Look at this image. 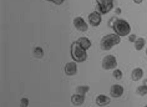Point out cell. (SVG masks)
<instances>
[{
  "label": "cell",
  "instance_id": "cell-7",
  "mask_svg": "<svg viewBox=\"0 0 147 107\" xmlns=\"http://www.w3.org/2000/svg\"><path fill=\"white\" fill-rule=\"evenodd\" d=\"M64 72L66 76H75L78 73V62L75 61H70L65 65Z\"/></svg>",
  "mask_w": 147,
  "mask_h": 107
},
{
  "label": "cell",
  "instance_id": "cell-13",
  "mask_svg": "<svg viewBox=\"0 0 147 107\" xmlns=\"http://www.w3.org/2000/svg\"><path fill=\"white\" fill-rule=\"evenodd\" d=\"M143 77V70L141 67H136L132 70V73H131V79L134 81H140Z\"/></svg>",
  "mask_w": 147,
  "mask_h": 107
},
{
  "label": "cell",
  "instance_id": "cell-22",
  "mask_svg": "<svg viewBox=\"0 0 147 107\" xmlns=\"http://www.w3.org/2000/svg\"><path fill=\"white\" fill-rule=\"evenodd\" d=\"M142 1H143V0H134V3H135V4H141Z\"/></svg>",
  "mask_w": 147,
  "mask_h": 107
},
{
  "label": "cell",
  "instance_id": "cell-18",
  "mask_svg": "<svg viewBox=\"0 0 147 107\" xmlns=\"http://www.w3.org/2000/svg\"><path fill=\"white\" fill-rule=\"evenodd\" d=\"M112 76H113V79H116V80H121L122 79V71L119 69H115L113 70V72H112Z\"/></svg>",
  "mask_w": 147,
  "mask_h": 107
},
{
  "label": "cell",
  "instance_id": "cell-20",
  "mask_svg": "<svg viewBox=\"0 0 147 107\" xmlns=\"http://www.w3.org/2000/svg\"><path fill=\"white\" fill-rule=\"evenodd\" d=\"M46 1H50V3H54V4L56 5H61L62 3L65 1V0H46Z\"/></svg>",
  "mask_w": 147,
  "mask_h": 107
},
{
  "label": "cell",
  "instance_id": "cell-12",
  "mask_svg": "<svg viewBox=\"0 0 147 107\" xmlns=\"http://www.w3.org/2000/svg\"><path fill=\"white\" fill-rule=\"evenodd\" d=\"M78 44L82 47V49H85L86 51L90 49L91 45H92V44H91V40L89 38H85V36H82V38H79L78 39Z\"/></svg>",
  "mask_w": 147,
  "mask_h": 107
},
{
  "label": "cell",
  "instance_id": "cell-2",
  "mask_svg": "<svg viewBox=\"0 0 147 107\" xmlns=\"http://www.w3.org/2000/svg\"><path fill=\"white\" fill-rule=\"evenodd\" d=\"M121 42V38L117 34H107L101 39L100 47L102 51H110L112 47L117 46Z\"/></svg>",
  "mask_w": 147,
  "mask_h": 107
},
{
  "label": "cell",
  "instance_id": "cell-24",
  "mask_svg": "<svg viewBox=\"0 0 147 107\" xmlns=\"http://www.w3.org/2000/svg\"><path fill=\"white\" fill-rule=\"evenodd\" d=\"M146 55H147V50H146Z\"/></svg>",
  "mask_w": 147,
  "mask_h": 107
},
{
  "label": "cell",
  "instance_id": "cell-25",
  "mask_svg": "<svg viewBox=\"0 0 147 107\" xmlns=\"http://www.w3.org/2000/svg\"><path fill=\"white\" fill-rule=\"evenodd\" d=\"M145 107H147V105H146V106H145Z\"/></svg>",
  "mask_w": 147,
  "mask_h": 107
},
{
  "label": "cell",
  "instance_id": "cell-1",
  "mask_svg": "<svg viewBox=\"0 0 147 107\" xmlns=\"http://www.w3.org/2000/svg\"><path fill=\"white\" fill-rule=\"evenodd\" d=\"M111 26L113 29V31H115V34H117L120 38H123V36H130L131 35V25L128 24L127 20L115 19Z\"/></svg>",
  "mask_w": 147,
  "mask_h": 107
},
{
  "label": "cell",
  "instance_id": "cell-5",
  "mask_svg": "<svg viewBox=\"0 0 147 107\" xmlns=\"http://www.w3.org/2000/svg\"><path fill=\"white\" fill-rule=\"evenodd\" d=\"M96 4L101 14H107L113 8V0H96Z\"/></svg>",
  "mask_w": 147,
  "mask_h": 107
},
{
  "label": "cell",
  "instance_id": "cell-17",
  "mask_svg": "<svg viewBox=\"0 0 147 107\" xmlns=\"http://www.w3.org/2000/svg\"><path fill=\"white\" fill-rule=\"evenodd\" d=\"M34 56L36 57V59H40V57H42L44 56V50L41 49V47H35L34 49Z\"/></svg>",
  "mask_w": 147,
  "mask_h": 107
},
{
  "label": "cell",
  "instance_id": "cell-14",
  "mask_svg": "<svg viewBox=\"0 0 147 107\" xmlns=\"http://www.w3.org/2000/svg\"><path fill=\"white\" fill-rule=\"evenodd\" d=\"M134 45H135V50H136V51H141L143 47L146 46V40L143 39V38H138V39L134 42Z\"/></svg>",
  "mask_w": 147,
  "mask_h": 107
},
{
  "label": "cell",
  "instance_id": "cell-15",
  "mask_svg": "<svg viewBox=\"0 0 147 107\" xmlns=\"http://www.w3.org/2000/svg\"><path fill=\"white\" fill-rule=\"evenodd\" d=\"M136 94L138 96H146L147 95V86H145V85H140V86L136 88Z\"/></svg>",
  "mask_w": 147,
  "mask_h": 107
},
{
  "label": "cell",
  "instance_id": "cell-19",
  "mask_svg": "<svg viewBox=\"0 0 147 107\" xmlns=\"http://www.w3.org/2000/svg\"><path fill=\"white\" fill-rule=\"evenodd\" d=\"M29 106V100L28 98H21L20 100V107H28Z\"/></svg>",
  "mask_w": 147,
  "mask_h": 107
},
{
  "label": "cell",
  "instance_id": "cell-8",
  "mask_svg": "<svg viewBox=\"0 0 147 107\" xmlns=\"http://www.w3.org/2000/svg\"><path fill=\"white\" fill-rule=\"evenodd\" d=\"M123 92H125L123 87L121 86V85H119V83H115V85H112V86L110 87V96L113 97V98H120L121 96L123 95Z\"/></svg>",
  "mask_w": 147,
  "mask_h": 107
},
{
  "label": "cell",
  "instance_id": "cell-3",
  "mask_svg": "<svg viewBox=\"0 0 147 107\" xmlns=\"http://www.w3.org/2000/svg\"><path fill=\"white\" fill-rule=\"evenodd\" d=\"M70 51H71L72 60L75 62H84V61L87 60V51L85 49H82V47L78 44V41L71 44Z\"/></svg>",
  "mask_w": 147,
  "mask_h": 107
},
{
  "label": "cell",
  "instance_id": "cell-10",
  "mask_svg": "<svg viewBox=\"0 0 147 107\" xmlns=\"http://www.w3.org/2000/svg\"><path fill=\"white\" fill-rule=\"evenodd\" d=\"M84 102H85V95L74 94L71 96V103L74 106H81Z\"/></svg>",
  "mask_w": 147,
  "mask_h": 107
},
{
  "label": "cell",
  "instance_id": "cell-16",
  "mask_svg": "<svg viewBox=\"0 0 147 107\" xmlns=\"http://www.w3.org/2000/svg\"><path fill=\"white\" fill-rule=\"evenodd\" d=\"M90 88L89 86H78L76 87V94H80V95H86L87 91H89Z\"/></svg>",
  "mask_w": 147,
  "mask_h": 107
},
{
  "label": "cell",
  "instance_id": "cell-21",
  "mask_svg": "<svg viewBox=\"0 0 147 107\" xmlns=\"http://www.w3.org/2000/svg\"><path fill=\"white\" fill-rule=\"evenodd\" d=\"M128 40H130L131 42H135L137 39H136V35H130V36H128Z\"/></svg>",
  "mask_w": 147,
  "mask_h": 107
},
{
  "label": "cell",
  "instance_id": "cell-4",
  "mask_svg": "<svg viewBox=\"0 0 147 107\" xmlns=\"http://www.w3.org/2000/svg\"><path fill=\"white\" fill-rule=\"evenodd\" d=\"M101 66L104 70H115L117 67V60L113 55H106L101 61Z\"/></svg>",
  "mask_w": 147,
  "mask_h": 107
},
{
  "label": "cell",
  "instance_id": "cell-23",
  "mask_svg": "<svg viewBox=\"0 0 147 107\" xmlns=\"http://www.w3.org/2000/svg\"><path fill=\"white\" fill-rule=\"evenodd\" d=\"M143 85H145V86H147V79L145 80V82H143Z\"/></svg>",
  "mask_w": 147,
  "mask_h": 107
},
{
  "label": "cell",
  "instance_id": "cell-9",
  "mask_svg": "<svg viewBox=\"0 0 147 107\" xmlns=\"http://www.w3.org/2000/svg\"><path fill=\"white\" fill-rule=\"evenodd\" d=\"M74 26L76 28V30H79V31H87V29H89V24H86V21L82 19V17H75L74 19Z\"/></svg>",
  "mask_w": 147,
  "mask_h": 107
},
{
  "label": "cell",
  "instance_id": "cell-6",
  "mask_svg": "<svg viewBox=\"0 0 147 107\" xmlns=\"http://www.w3.org/2000/svg\"><path fill=\"white\" fill-rule=\"evenodd\" d=\"M102 14L100 11H92L90 13L89 15V24L91 25V26L94 28H97L98 25L101 24V20H102Z\"/></svg>",
  "mask_w": 147,
  "mask_h": 107
},
{
  "label": "cell",
  "instance_id": "cell-11",
  "mask_svg": "<svg viewBox=\"0 0 147 107\" xmlns=\"http://www.w3.org/2000/svg\"><path fill=\"white\" fill-rule=\"evenodd\" d=\"M96 105L97 106H100V107H104V106H107L109 103H110V97L109 96H106V95H98L97 97H96Z\"/></svg>",
  "mask_w": 147,
  "mask_h": 107
}]
</instances>
